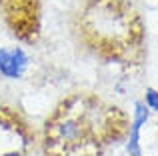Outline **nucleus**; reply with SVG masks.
Here are the masks:
<instances>
[{"label": "nucleus", "instance_id": "1", "mask_svg": "<svg viewBox=\"0 0 158 156\" xmlns=\"http://www.w3.org/2000/svg\"><path fill=\"white\" fill-rule=\"evenodd\" d=\"M86 134V124L80 114H74L72 110H60L56 116L48 122V142L56 146H80Z\"/></svg>", "mask_w": 158, "mask_h": 156}, {"label": "nucleus", "instance_id": "2", "mask_svg": "<svg viewBox=\"0 0 158 156\" xmlns=\"http://www.w3.org/2000/svg\"><path fill=\"white\" fill-rule=\"evenodd\" d=\"M30 68V56L22 46H0V76L20 80Z\"/></svg>", "mask_w": 158, "mask_h": 156}, {"label": "nucleus", "instance_id": "3", "mask_svg": "<svg viewBox=\"0 0 158 156\" xmlns=\"http://www.w3.org/2000/svg\"><path fill=\"white\" fill-rule=\"evenodd\" d=\"M142 102L148 106V110H150V112H156L158 114V90L156 88H146V90H144Z\"/></svg>", "mask_w": 158, "mask_h": 156}]
</instances>
